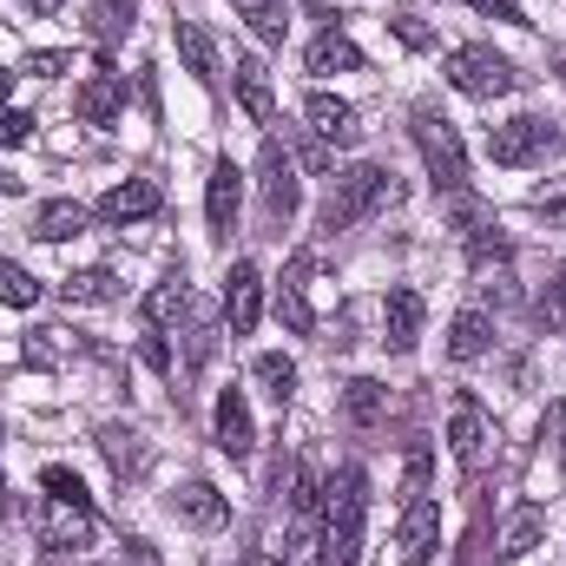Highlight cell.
<instances>
[{"label": "cell", "instance_id": "1", "mask_svg": "<svg viewBox=\"0 0 566 566\" xmlns=\"http://www.w3.org/2000/svg\"><path fill=\"white\" fill-rule=\"evenodd\" d=\"M363 521H369V474L363 468H336L323 481V541L316 566H356L363 554Z\"/></svg>", "mask_w": 566, "mask_h": 566}, {"label": "cell", "instance_id": "2", "mask_svg": "<svg viewBox=\"0 0 566 566\" xmlns=\"http://www.w3.org/2000/svg\"><path fill=\"white\" fill-rule=\"evenodd\" d=\"M382 205H396V171H382V165H349V171H336V185H329L323 231H349V224L376 218Z\"/></svg>", "mask_w": 566, "mask_h": 566}, {"label": "cell", "instance_id": "3", "mask_svg": "<svg viewBox=\"0 0 566 566\" xmlns=\"http://www.w3.org/2000/svg\"><path fill=\"white\" fill-rule=\"evenodd\" d=\"M416 151H422L428 178H434V191H461L468 185V145L454 133V119L441 113V106H416Z\"/></svg>", "mask_w": 566, "mask_h": 566}, {"label": "cell", "instance_id": "4", "mask_svg": "<svg viewBox=\"0 0 566 566\" xmlns=\"http://www.w3.org/2000/svg\"><path fill=\"white\" fill-rule=\"evenodd\" d=\"M448 86L468 93V99H507V93H521V73L494 46H454L448 53Z\"/></svg>", "mask_w": 566, "mask_h": 566}, {"label": "cell", "instance_id": "5", "mask_svg": "<svg viewBox=\"0 0 566 566\" xmlns=\"http://www.w3.org/2000/svg\"><path fill=\"white\" fill-rule=\"evenodd\" d=\"M554 151H560V133H554L547 119H534V113H521V119H507V126H488V158L507 165V171L547 165Z\"/></svg>", "mask_w": 566, "mask_h": 566}, {"label": "cell", "instance_id": "6", "mask_svg": "<svg viewBox=\"0 0 566 566\" xmlns=\"http://www.w3.org/2000/svg\"><path fill=\"white\" fill-rule=\"evenodd\" d=\"M258 198H264V218L271 224H290L296 205H303V185H296V165L283 139H264V158H258Z\"/></svg>", "mask_w": 566, "mask_h": 566}, {"label": "cell", "instance_id": "7", "mask_svg": "<svg viewBox=\"0 0 566 566\" xmlns=\"http://www.w3.org/2000/svg\"><path fill=\"white\" fill-rule=\"evenodd\" d=\"M165 507H171V521H178V527H191V534H218V527L231 521V501H224L211 481H178Z\"/></svg>", "mask_w": 566, "mask_h": 566}, {"label": "cell", "instance_id": "8", "mask_svg": "<svg viewBox=\"0 0 566 566\" xmlns=\"http://www.w3.org/2000/svg\"><path fill=\"white\" fill-rule=\"evenodd\" d=\"M310 277H316V258H310V251H296V258L283 264V283H277V316H283V329H290V336H310V329H316Z\"/></svg>", "mask_w": 566, "mask_h": 566}, {"label": "cell", "instance_id": "9", "mask_svg": "<svg viewBox=\"0 0 566 566\" xmlns=\"http://www.w3.org/2000/svg\"><path fill=\"white\" fill-rule=\"evenodd\" d=\"M422 290H409V283H396L389 296H382V343H389V356H409L416 343H422Z\"/></svg>", "mask_w": 566, "mask_h": 566}, {"label": "cell", "instance_id": "10", "mask_svg": "<svg viewBox=\"0 0 566 566\" xmlns=\"http://www.w3.org/2000/svg\"><path fill=\"white\" fill-rule=\"evenodd\" d=\"M396 547H402V566H428L434 547H441V507L434 501H402V527H396Z\"/></svg>", "mask_w": 566, "mask_h": 566}, {"label": "cell", "instance_id": "11", "mask_svg": "<svg viewBox=\"0 0 566 566\" xmlns=\"http://www.w3.org/2000/svg\"><path fill=\"white\" fill-rule=\"evenodd\" d=\"M258 316H264V271L258 264H231V277H224V323H231V336H251Z\"/></svg>", "mask_w": 566, "mask_h": 566}, {"label": "cell", "instance_id": "12", "mask_svg": "<svg viewBox=\"0 0 566 566\" xmlns=\"http://www.w3.org/2000/svg\"><path fill=\"white\" fill-rule=\"evenodd\" d=\"M238 205H244V171L231 158H218L211 165V185H205V224H211V238H231Z\"/></svg>", "mask_w": 566, "mask_h": 566}, {"label": "cell", "instance_id": "13", "mask_svg": "<svg viewBox=\"0 0 566 566\" xmlns=\"http://www.w3.org/2000/svg\"><path fill=\"white\" fill-rule=\"evenodd\" d=\"M40 541H46L53 554H66V547H86V541H93V501H53V494H46Z\"/></svg>", "mask_w": 566, "mask_h": 566}, {"label": "cell", "instance_id": "14", "mask_svg": "<svg viewBox=\"0 0 566 566\" xmlns=\"http://www.w3.org/2000/svg\"><path fill=\"white\" fill-rule=\"evenodd\" d=\"M231 86H238V106L258 119V126H277V99H271V73L258 53H238L231 60Z\"/></svg>", "mask_w": 566, "mask_h": 566}, {"label": "cell", "instance_id": "15", "mask_svg": "<svg viewBox=\"0 0 566 566\" xmlns=\"http://www.w3.org/2000/svg\"><path fill=\"white\" fill-rule=\"evenodd\" d=\"M211 428H218V448H224L231 461H251L258 428H251V402H244V389H224V396H218V416H211Z\"/></svg>", "mask_w": 566, "mask_h": 566}, {"label": "cell", "instance_id": "16", "mask_svg": "<svg viewBox=\"0 0 566 566\" xmlns=\"http://www.w3.org/2000/svg\"><path fill=\"white\" fill-rule=\"evenodd\" d=\"M119 106H126V80H119L113 66H99V73L73 93V113H80L86 126H113V119H119Z\"/></svg>", "mask_w": 566, "mask_h": 566}, {"label": "cell", "instance_id": "17", "mask_svg": "<svg viewBox=\"0 0 566 566\" xmlns=\"http://www.w3.org/2000/svg\"><path fill=\"white\" fill-rule=\"evenodd\" d=\"M541 541H547V507L521 501V507L501 521V534H494V554H501V560H527Z\"/></svg>", "mask_w": 566, "mask_h": 566}, {"label": "cell", "instance_id": "18", "mask_svg": "<svg viewBox=\"0 0 566 566\" xmlns=\"http://www.w3.org/2000/svg\"><path fill=\"white\" fill-rule=\"evenodd\" d=\"M165 205V191H158V178H126V185H113L106 198H99V218L106 224H139Z\"/></svg>", "mask_w": 566, "mask_h": 566}, {"label": "cell", "instance_id": "19", "mask_svg": "<svg viewBox=\"0 0 566 566\" xmlns=\"http://www.w3.org/2000/svg\"><path fill=\"white\" fill-rule=\"evenodd\" d=\"M303 119H310L316 139H329V145H349L363 133V126H356V106L336 99V93H310V99H303Z\"/></svg>", "mask_w": 566, "mask_h": 566}, {"label": "cell", "instance_id": "20", "mask_svg": "<svg viewBox=\"0 0 566 566\" xmlns=\"http://www.w3.org/2000/svg\"><path fill=\"white\" fill-rule=\"evenodd\" d=\"M448 448H454V461H461V468H474V461L488 454V416H481V402H474V396H461V402H454V416H448Z\"/></svg>", "mask_w": 566, "mask_h": 566}, {"label": "cell", "instance_id": "21", "mask_svg": "<svg viewBox=\"0 0 566 566\" xmlns=\"http://www.w3.org/2000/svg\"><path fill=\"white\" fill-rule=\"evenodd\" d=\"M382 416H389V389H382L376 376H349V382H343V422L376 428Z\"/></svg>", "mask_w": 566, "mask_h": 566}, {"label": "cell", "instance_id": "22", "mask_svg": "<svg viewBox=\"0 0 566 566\" xmlns=\"http://www.w3.org/2000/svg\"><path fill=\"white\" fill-rule=\"evenodd\" d=\"M310 73H363V46L343 27H323L310 40Z\"/></svg>", "mask_w": 566, "mask_h": 566}, {"label": "cell", "instance_id": "23", "mask_svg": "<svg viewBox=\"0 0 566 566\" xmlns=\"http://www.w3.org/2000/svg\"><path fill=\"white\" fill-rule=\"evenodd\" d=\"M86 218H93V211H86L80 198H53V205L33 211V238H40V244H66V238L86 231Z\"/></svg>", "mask_w": 566, "mask_h": 566}, {"label": "cell", "instance_id": "24", "mask_svg": "<svg viewBox=\"0 0 566 566\" xmlns=\"http://www.w3.org/2000/svg\"><path fill=\"white\" fill-rule=\"evenodd\" d=\"M99 454L113 461V474L119 481H133V474H145V434L126 422H106L99 428Z\"/></svg>", "mask_w": 566, "mask_h": 566}, {"label": "cell", "instance_id": "25", "mask_svg": "<svg viewBox=\"0 0 566 566\" xmlns=\"http://www.w3.org/2000/svg\"><path fill=\"white\" fill-rule=\"evenodd\" d=\"M178 60H185V73L198 86H218V46H211V33L198 20H178Z\"/></svg>", "mask_w": 566, "mask_h": 566}, {"label": "cell", "instance_id": "26", "mask_svg": "<svg viewBox=\"0 0 566 566\" xmlns=\"http://www.w3.org/2000/svg\"><path fill=\"white\" fill-rule=\"evenodd\" d=\"M488 349H494L488 310H461V316L448 323V356H454V363H474V356H488Z\"/></svg>", "mask_w": 566, "mask_h": 566}, {"label": "cell", "instance_id": "27", "mask_svg": "<svg viewBox=\"0 0 566 566\" xmlns=\"http://www.w3.org/2000/svg\"><path fill=\"white\" fill-rule=\"evenodd\" d=\"M133 27H139V7H133V0H93V7H86V40H99V46L126 40Z\"/></svg>", "mask_w": 566, "mask_h": 566}, {"label": "cell", "instance_id": "28", "mask_svg": "<svg viewBox=\"0 0 566 566\" xmlns=\"http://www.w3.org/2000/svg\"><path fill=\"white\" fill-rule=\"evenodd\" d=\"M251 382H258L277 409H290V396H296V363L277 356V349H264V356H251Z\"/></svg>", "mask_w": 566, "mask_h": 566}, {"label": "cell", "instance_id": "29", "mask_svg": "<svg viewBox=\"0 0 566 566\" xmlns=\"http://www.w3.org/2000/svg\"><path fill=\"white\" fill-rule=\"evenodd\" d=\"M231 13H244V27L264 46H283V33H290V7L283 0H231Z\"/></svg>", "mask_w": 566, "mask_h": 566}, {"label": "cell", "instance_id": "30", "mask_svg": "<svg viewBox=\"0 0 566 566\" xmlns=\"http://www.w3.org/2000/svg\"><path fill=\"white\" fill-rule=\"evenodd\" d=\"M139 310H145L151 329H171V323L191 310V290H185V277H165V283H151V296H145Z\"/></svg>", "mask_w": 566, "mask_h": 566}, {"label": "cell", "instance_id": "31", "mask_svg": "<svg viewBox=\"0 0 566 566\" xmlns=\"http://www.w3.org/2000/svg\"><path fill=\"white\" fill-rule=\"evenodd\" d=\"M60 296H66V303H93V310H99V303H119V277H113L106 264H93V271H73V277L60 283Z\"/></svg>", "mask_w": 566, "mask_h": 566}, {"label": "cell", "instance_id": "32", "mask_svg": "<svg viewBox=\"0 0 566 566\" xmlns=\"http://www.w3.org/2000/svg\"><path fill=\"white\" fill-rule=\"evenodd\" d=\"M0 303L7 310H33L40 303V277L27 264H0Z\"/></svg>", "mask_w": 566, "mask_h": 566}, {"label": "cell", "instance_id": "33", "mask_svg": "<svg viewBox=\"0 0 566 566\" xmlns=\"http://www.w3.org/2000/svg\"><path fill=\"white\" fill-rule=\"evenodd\" d=\"M527 205H534V218H547L554 231H566V178H547Z\"/></svg>", "mask_w": 566, "mask_h": 566}, {"label": "cell", "instance_id": "34", "mask_svg": "<svg viewBox=\"0 0 566 566\" xmlns=\"http://www.w3.org/2000/svg\"><path fill=\"white\" fill-rule=\"evenodd\" d=\"M66 356V329H33V343H27V363L33 369H53Z\"/></svg>", "mask_w": 566, "mask_h": 566}, {"label": "cell", "instance_id": "35", "mask_svg": "<svg viewBox=\"0 0 566 566\" xmlns=\"http://www.w3.org/2000/svg\"><path fill=\"white\" fill-rule=\"evenodd\" d=\"M40 488H46L53 501H86V481H80L73 468H60V461H53V468H40Z\"/></svg>", "mask_w": 566, "mask_h": 566}, {"label": "cell", "instance_id": "36", "mask_svg": "<svg viewBox=\"0 0 566 566\" xmlns=\"http://www.w3.org/2000/svg\"><path fill=\"white\" fill-rule=\"evenodd\" d=\"M389 33H396L402 46H416V53H428V46H434V33H428L416 13H389Z\"/></svg>", "mask_w": 566, "mask_h": 566}, {"label": "cell", "instance_id": "37", "mask_svg": "<svg viewBox=\"0 0 566 566\" xmlns=\"http://www.w3.org/2000/svg\"><path fill=\"white\" fill-rule=\"evenodd\" d=\"M27 73L33 80H60V73H73V53H27Z\"/></svg>", "mask_w": 566, "mask_h": 566}, {"label": "cell", "instance_id": "38", "mask_svg": "<svg viewBox=\"0 0 566 566\" xmlns=\"http://www.w3.org/2000/svg\"><path fill=\"white\" fill-rule=\"evenodd\" d=\"M481 20H507V27H527V13H521V0H468Z\"/></svg>", "mask_w": 566, "mask_h": 566}, {"label": "cell", "instance_id": "39", "mask_svg": "<svg viewBox=\"0 0 566 566\" xmlns=\"http://www.w3.org/2000/svg\"><path fill=\"white\" fill-rule=\"evenodd\" d=\"M428 494V448L409 454V481H402V501H422Z\"/></svg>", "mask_w": 566, "mask_h": 566}, {"label": "cell", "instance_id": "40", "mask_svg": "<svg viewBox=\"0 0 566 566\" xmlns=\"http://www.w3.org/2000/svg\"><path fill=\"white\" fill-rule=\"evenodd\" d=\"M33 139V113H0V145H27Z\"/></svg>", "mask_w": 566, "mask_h": 566}, {"label": "cell", "instance_id": "41", "mask_svg": "<svg viewBox=\"0 0 566 566\" xmlns=\"http://www.w3.org/2000/svg\"><path fill=\"white\" fill-rule=\"evenodd\" d=\"M541 316L566 329V264H560V283H547V303H541Z\"/></svg>", "mask_w": 566, "mask_h": 566}, {"label": "cell", "instance_id": "42", "mask_svg": "<svg viewBox=\"0 0 566 566\" xmlns=\"http://www.w3.org/2000/svg\"><path fill=\"white\" fill-rule=\"evenodd\" d=\"M113 566H165V560H158V547H151V541H126V554H119Z\"/></svg>", "mask_w": 566, "mask_h": 566}, {"label": "cell", "instance_id": "43", "mask_svg": "<svg viewBox=\"0 0 566 566\" xmlns=\"http://www.w3.org/2000/svg\"><path fill=\"white\" fill-rule=\"evenodd\" d=\"M27 13H60V0H20Z\"/></svg>", "mask_w": 566, "mask_h": 566}, {"label": "cell", "instance_id": "44", "mask_svg": "<svg viewBox=\"0 0 566 566\" xmlns=\"http://www.w3.org/2000/svg\"><path fill=\"white\" fill-rule=\"evenodd\" d=\"M7 99H13V73L0 66V113H7Z\"/></svg>", "mask_w": 566, "mask_h": 566}, {"label": "cell", "instance_id": "45", "mask_svg": "<svg viewBox=\"0 0 566 566\" xmlns=\"http://www.w3.org/2000/svg\"><path fill=\"white\" fill-rule=\"evenodd\" d=\"M238 566H290V560H271V554H244Z\"/></svg>", "mask_w": 566, "mask_h": 566}, {"label": "cell", "instance_id": "46", "mask_svg": "<svg viewBox=\"0 0 566 566\" xmlns=\"http://www.w3.org/2000/svg\"><path fill=\"white\" fill-rule=\"evenodd\" d=\"M0 514H7V481H0Z\"/></svg>", "mask_w": 566, "mask_h": 566}, {"label": "cell", "instance_id": "47", "mask_svg": "<svg viewBox=\"0 0 566 566\" xmlns=\"http://www.w3.org/2000/svg\"><path fill=\"white\" fill-rule=\"evenodd\" d=\"M560 481H566V441H560Z\"/></svg>", "mask_w": 566, "mask_h": 566}]
</instances>
